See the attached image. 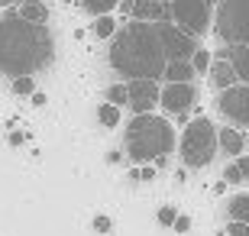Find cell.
<instances>
[{
  "label": "cell",
  "mask_w": 249,
  "mask_h": 236,
  "mask_svg": "<svg viewBox=\"0 0 249 236\" xmlns=\"http://www.w3.org/2000/svg\"><path fill=\"white\" fill-rule=\"evenodd\" d=\"M55 62V36L49 26H33L17 10H7L0 17V74L17 78H36V72Z\"/></svg>",
  "instance_id": "6da1fadb"
},
{
  "label": "cell",
  "mask_w": 249,
  "mask_h": 236,
  "mask_svg": "<svg viewBox=\"0 0 249 236\" xmlns=\"http://www.w3.org/2000/svg\"><path fill=\"white\" fill-rule=\"evenodd\" d=\"M107 62L123 81H159L168 65L162 52V39H159V23L129 19L110 39Z\"/></svg>",
  "instance_id": "7a4b0ae2"
},
{
  "label": "cell",
  "mask_w": 249,
  "mask_h": 236,
  "mask_svg": "<svg viewBox=\"0 0 249 236\" xmlns=\"http://www.w3.org/2000/svg\"><path fill=\"white\" fill-rule=\"evenodd\" d=\"M178 145L175 127L162 120L159 113H139L126 123V133H123V149H126V159L139 165L159 162V159H168V152Z\"/></svg>",
  "instance_id": "3957f363"
},
{
  "label": "cell",
  "mask_w": 249,
  "mask_h": 236,
  "mask_svg": "<svg viewBox=\"0 0 249 236\" xmlns=\"http://www.w3.org/2000/svg\"><path fill=\"white\" fill-rule=\"evenodd\" d=\"M220 152L217 145V127L207 117H194L191 123H185V133L178 139V155L185 168H204L213 162V155Z\"/></svg>",
  "instance_id": "277c9868"
},
{
  "label": "cell",
  "mask_w": 249,
  "mask_h": 236,
  "mask_svg": "<svg viewBox=\"0 0 249 236\" xmlns=\"http://www.w3.org/2000/svg\"><path fill=\"white\" fill-rule=\"evenodd\" d=\"M213 29L223 46H249V0H220Z\"/></svg>",
  "instance_id": "5b68a950"
},
{
  "label": "cell",
  "mask_w": 249,
  "mask_h": 236,
  "mask_svg": "<svg viewBox=\"0 0 249 236\" xmlns=\"http://www.w3.org/2000/svg\"><path fill=\"white\" fill-rule=\"evenodd\" d=\"M211 13L213 0H172L168 3V23H175L191 39L204 36L211 29Z\"/></svg>",
  "instance_id": "8992f818"
},
{
  "label": "cell",
  "mask_w": 249,
  "mask_h": 236,
  "mask_svg": "<svg viewBox=\"0 0 249 236\" xmlns=\"http://www.w3.org/2000/svg\"><path fill=\"white\" fill-rule=\"evenodd\" d=\"M217 110L227 123H233L236 129L249 127V84H233L227 91H220L217 97Z\"/></svg>",
  "instance_id": "52a82bcc"
},
{
  "label": "cell",
  "mask_w": 249,
  "mask_h": 236,
  "mask_svg": "<svg viewBox=\"0 0 249 236\" xmlns=\"http://www.w3.org/2000/svg\"><path fill=\"white\" fill-rule=\"evenodd\" d=\"M159 39H162L165 62H191V55L201 49L197 39H191L188 33H181L175 23H159Z\"/></svg>",
  "instance_id": "ba28073f"
},
{
  "label": "cell",
  "mask_w": 249,
  "mask_h": 236,
  "mask_svg": "<svg viewBox=\"0 0 249 236\" xmlns=\"http://www.w3.org/2000/svg\"><path fill=\"white\" fill-rule=\"evenodd\" d=\"M194 97H197V88L194 84H165L159 91L162 110L172 113V117H178V120H185V123H188V110L194 107Z\"/></svg>",
  "instance_id": "9c48e42d"
},
{
  "label": "cell",
  "mask_w": 249,
  "mask_h": 236,
  "mask_svg": "<svg viewBox=\"0 0 249 236\" xmlns=\"http://www.w3.org/2000/svg\"><path fill=\"white\" fill-rule=\"evenodd\" d=\"M126 94H129L133 117L152 113L159 107V81H126Z\"/></svg>",
  "instance_id": "30bf717a"
},
{
  "label": "cell",
  "mask_w": 249,
  "mask_h": 236,
  "mask_svg": "<svg viewBox=\"0 0 249 236\" xmlns=\"http://www.w3.org/2000/svg\"><path fill=\"white\" fill-rule=\"evenodd\" d=\"M129 19H136V23H168V3H162V0H129Z\"/></svg>",
  "instance_id": "8fae6325"
},
{
  "label": "cell",
  "mask_w": 249,
  "mask_h": 236,
  "mask_svg": "<svg viewBox=\"0 0 249 236\" xmlns=\"http://www.w3.org/2000/svg\"><path fill=\"white\" fill-rule=\"evenodd\" d=\"M217 58L230 65L240 84H249V46H223Z\"/></svg>",
  "instance_id": "7c38bea8"
},
{
  "label": "cell",
  "mask_w": 249,
  "mask_h": 236,
  "mask_svg": "<svg viewBox=\"0 0 249 236\" xmlns=\"http://www.w3.org/2000/svg\"><path fill=\"white\" fill-rule=\"evenodd\" d=\"M217 145H220V152H227L230 159H240L243 149H246V133L236 127H223L217 129Z\"/></svg>",
  "instance_id": "4fadbf2b"
},
{
  "label": "cell",
  "mask_w": 249,
  "mask_h": 236,
  "mask_svg": "<svg viewBox=\"0 0 249 236\" xmlns=\"http://www.w3.org/2000/svg\"><path fill=\"white\" fill-rule=\"evenodd\" d=\"M211 88H217V91H227V88H233V84H240L236 81V74H233V68L223 58H213V65H211Z\"/></svg>",
  "instance_id": "5bb4252c"
},
{
  "label": "cell",
  "mask_w": 249,
  "mask_h": 236,
  "mask_svg": "<svg viewBox=\"0 0 249 236\" xmlns=\"http://www.w3.org/2000/svg\"><path fill=\"white\" fill-rule=\"evenodd\" d=\"M162 78H165V84H194L197 74H194L191 62H168Z\"/></svg>",
  "instance_id": "9a60e30c"
},
{
  "label": "cell",
  "mask_w": 249,
  "mask_h": 236,
  "mask_svg": "<svg viewBox=\"0 0 249 236\" xmlns=\"http://www.w3.org/2000/svg\"><path fill=\"white\" fill-rule=\"evenodd\" d=\"M17 13L26 19V23H33V26H46V19H49V7L42 0H23L17 7Z\"/></svg>",
  "instance_id": "2e32d148"
},
{
  "label": "cell",
  "mask_w": 249,
  "mask_h": 236,
  "mask_svg": "<svg viewBox=\"0 0 249 236\" xmlns=\"http://www.w3.org/2000/svg\"><path fill=\"white\" fill-rule=\"evenodd\" d=\"M223 182H230V184H249V155H240V159H233V162L227 165Z\"/></svg>",
  "instance_id": "e0dca14e"
},
{
  "label": "cell",
  "mask_w": 249,
  "mask_h": 236,
  "mask_svg": "<svg viewBox=\"0 0 249 236\" xmlns=\"http://www.w3.org/2000/svg\"><path fill=\"white\" fill-rule=\"evenodd\" d=\"M227 210H230V220H240V223L249 227V194H236V198H230Z\"/></svg>",
  "instance_id": "ac0fdd59"
},
{
  "label": "cell",
  "mask_w": 249,
  "mask_h": 236,
  "mask_svg": "<svg viewBox=\"0 0 249 236\" xmlns=\"http://www.w3.org/2000/svg\"><path fill=\"white\" fill-rule=\"evenodd\" d=\"M78 3H81L88 13H94V17H110L123 0H78Z\"/></svg>",
  "instance_id": "d6986e66"
},
{
  "label": "cell",
  "mask_w": 249,
  "mask_h": 236,
  "mask_svg": "<svg viewBox=\"0 0 249 236\" xmlns=\"http://www.w3.org/2000/svg\"><path fill=\"white\" fill-rule=\"evenodd\" d=\"M94 36L101 39V42H107V39L117 36V19H113V13L110 17H97L94 19Z\"/></svg>",
  "instance_id": "ffe728a7"
},
{
  "label": "cell",
  "mask_w": 249,
  "mask_h": 236,
  "mask_svg": "<svg viewBox=\"0 0 249 236\" xmlns=\"http://www.w3.org/2000/svg\"><path fill=\"white\" fill-rule=\"evenodd\" d=\"M97 120H101V127H107V129L120 127V107H113V104L104 100L101 107H97Z\"/></svg>",
  "instance_id": "44dd1931"
},
{
  "label": "cell",
  "mask_w": 249,
  "mask_h": 236,
  "mask_svg": "<svg viewBox=\"0 0 249 236\" xmlns=\"http://www.w3.org/2000/svg\"><path fill=\"white\" fill-rule=\"evenodd\" d=\"M104 97H107V104H113V107H126V104H129V94H126V81H120V84H110Z\"/></svg>",
  "instance_id": "7402d4cb"
},
{
  "label": "cell",
  "mask_w": 249,
  "mask_h": 236,
  "mask_svg": "<svg viewBox=\"0 0 249 236\" xmlns=\"http://www.w3.org/2000/svg\"><path fill=\"white\" fill-rule=\"evenodd\" d=\"M211 52H207V49H197V52L191 55V68H194V74H207L211 72Z\"/></svg>",
  "instance_id": "603a6c76"
},
{
  "label": "cell",
  "mask_w": 249,
  "mask_h": 236,
  "mask_svg": "<svg viewBox=\"0 0 249 236\" xmlns=\"http://www.w3.org/2000/svg\"><path fill=\"white\" fill-rule=\"evenodd\" d=\"M13 94H19V97L36 94V78H17V81H13Z\"/></svg>",
  "instance_id": "cb8c5ba5"
},
{
  "label": "cell",
  "mask_w": 249,
  "mask_h": 236,
  "mask_svg": "<svg viewBox=\"0 0 249 236\" xmlns=\"http://www.w3.org/2000/svg\"><path fill=\"white\" fill-rule=\"evenodd\" d=\"M175 217H178V214L172 207H162V210H159V223H162V227H172V223H175Z\"/></svg>",
  "instance_id": "d4e9b609"
},
{
  "label": "cell",
  "mask_w": 249,
  "mask_h": 236,
  "mask_svg": "<svg viewBox=\"0 0 249 236\" xmlns=\"http://www.w3.org/2000/svg\"><path fill=\"white\" fill-rule=\"evenodd\" d=\"M227 233H230V236H249V227H246V223H240V220H230Z\"/></svg>",
  "instance_id": "484cf974"
},
{
  "label": "cell",
  "mask_w": 249,
  "mask_h": 236,
  "mask_svg": "<svg viewBox=\"0 0 249 236\" xmlns=\"http://www.w3.org/2000/svg\"><path fill=\"white\" fill-rule=\"evenodd\" d=\"M94 230H97V233H110V230H113V220L97 217V220H94Z\"/></svg>",
  "instance_id": "4316f807"
},
{
  "label": "cell",
  "mask_w": 249,
  "mask_h": 236,
  "mask_svg": "<svg viewBox=\"0 0 249 236\" xmlns=\"http://www.w3.org/2000/svg\"><path fill=\"white\" fill-rule=\"evenodd\" d=\"M172 227H175L178 233H188V230H191V217H175V223H172Z\"/></svg>",
  "instance_id": "83f0119b"
},
{
  "label": "cell",
  "mask_w": 249,
  "mask_h": 236,
  "mask_svg": "<svg viewBox=\"0 0 249 236\" xmlns=\"http://www.w3.org/2000/svg\"><path fill=\"white\" fill-rule=\"evenodd\" d=\"M139 175V182H152V178H156V168H152V165H142V172H136Z\"/></svg>",
  "instance_id": "f1b7e54d"
},
{
  "label": "cell",
  "mask_w": 249,
  "mask_h": 236,
  "mask_svg": "<svg viewBox=\"0 0 249 236\" xmlns=\"http://www.w3.org/2000/svg\"><path fill=\"white\" fill-rule=\"evenodd\" d=\"M33 104H36V107H42V104H46V94L36 91V94H33Z\"/></svg>",
  "instance_id": "f546056e"
},
{
  "label": "cell",
  "mask_w": 249,
  "mask_h": 236,
  "mask_svg": "<svg viewBox=\"0 0 249 236\" xmlns=\"http://www.w3.org/2000/svg\"><path fill=\"white\" fill-rule=\"evenodd\" d=\"M10 3H23V0H0V7H10Z\"/></svg>",
  "instance_id": "4dcf8cb0"
},
{
  "label": "cell",
  "mask_w": 249,
  "mask_h": 236,
  "mask_svg": "<svg viewBox=\"0 0 249 236\" xmlns=\"http://www.w3.org/2000/svg\"><path fill=\"white\" fill-rule=\"evenodd\" d=\"M246 149H249V133H246Z\"/></svg>",
  "instance_id": "1f68e13d"
},
{
  "label": "cell",
  "mask_w": 249,
  "mask_h": 236,
  "mask_svg": "<svg viewBox=\"0 0 249 236\" xmlns=\"http://www.w3.org/2000/svg\"><path fill=\"white\" fill-rule=\"evenodd\" d=\"M65 3H74V0H65Z\"/></svg>",
  "instance_id": "d6a6232c"
},
{
  "label": "cell",
  "mask_w": 249,
  "mask_h": 236,
  "mask_svg": "<svg viewBox=\"0 0 249 236\" xmlns=\"http://www.w3.org/2000/svg\"><path fill=\"white\" fill-rule=\"evenodd\" d=\"M162 3H172V0H162Z\"/></svg>",
  "instance_id": "836d02e7"
}]
</instances>
